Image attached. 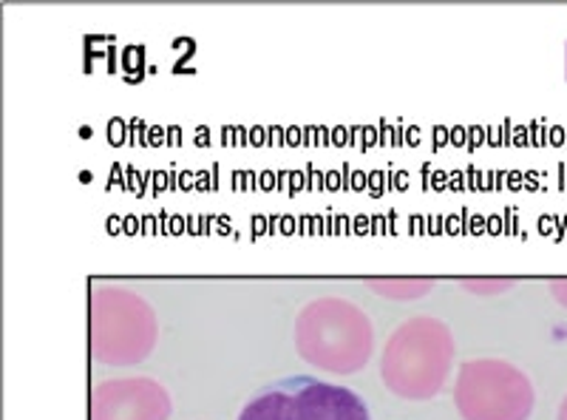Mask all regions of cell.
Listing matches in <instances>:
<instances>
[{
	"label": "cell",
	"instance_id": "1",
	"mask_svg": "<svg viewBox=\"0 0 567 420\" xmlns=\"http://www.w3.org/2000/svg\"><path fill=\"white\" fill-rule=\"evenodd\" d=\"M236 420H372L367 401L343 383L287 376L247 398Z\"/></svg>",
	"mask_w": 567,
	"mask_h": 420
}]
</instances>
